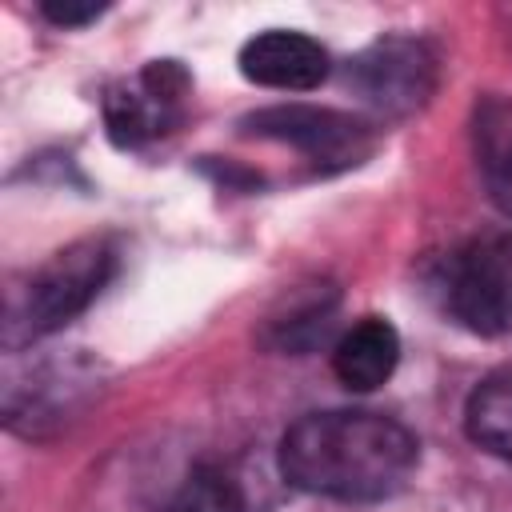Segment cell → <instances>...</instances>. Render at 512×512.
<instances>
[{"label":"cell","instance_id":"1","mask_svg":"<svg viewBox=\"0 0 512 512\" xmlns=\"http://www.w3.org/2000/svg\"><path fill=\"white\" fill-rule=\"evenodd\" d=\"M412 468L416 436L380 412H312L280 440L284 480L328 500H384L404 488Z\"/></svg>","mask_w":512,"mask_h":512},{"label":"cell","instance_id":"2","mask_svg":"<svg viewBox=\"0 0 512 512\" xmlns=\"http://www.w3.org/2000/svg\"><path fill=\"white\" fill-rule=\"evenodd\" d=\"M116 248L108 240H76L40 264L24 288V296L8 312V344L40 340L80 316L112 280Z\"/></svg>","mask_w":512,"mask_h":512},{"label":"cell","instance_id":"3","mask_svg":"<svg viewBox=\"0 0 512 512\" xmlns=\"http://www.w3.org/2000/svg\"><path fill=\"white\" fill-rule=\"evenodd\" d=\"M444 300L472 332H512V236L464 248L444 272Z\"/></svg>","mask_w":512,"mask_h":512},{"label":"cell","instance_id":"4","mask_svg":"<svg viewBox=\"0 0 512 512\" xmlns=\"http://www.w3.org/2000/svg\"><path fill=\"white\" fill-rule=\"evenodd\" d=\"M248 128L256 136L284 140L320 164H356L372 148L364 120H356L348 112H332V108H308V104L264 108V112L248 116Z\"/></svg>","mask_w":512,"mask_h":512},{"label":"cell","instance_id":"5","mask_svg":"<svg viewBox=\"0 0 512 512\" xmlns=\"http://www.w3.org/2000/svg\"><path fill=\"white\" fill-rule=\"evenodd\" d=\"M432 80H436V68L428 48L404 36H388L372 44L348 68V84L380 112H408L424 104L432 92Z\"/></svg>","mask_w":512,"mask_h":512},{"label":"cell","instance_id":"6","mask_svg":"<svg viewBox=\"0 0 512 512\" xmlns=\"http://www.w3.org/2000/svg\"><path fill=\"white\" fill-rule=\"evenodd\" d=\"M188 88V76L176 60H156L136 84H120L104 100V120L116 144H144L176 124V104Z\"/></svg>","mask_w":512,"mask_h":512},{"label":"cell","instance_id":"7","mask_svg":"<svg viewBox=\"0 0 512 512\" xmlns=\"http://www.w3.org/2000/svg\"><path fill=\"white\" fill-rule=\"evenodd\" d=\"M240 72L260 88L308 92L328 76V52L304 32L268 28L240 48Z\"/></svg>","mask_w":512,"mask_h":512},{"label":"cell","instance_id":"8","mask_svg":"<svg viewBox=\"0 0 512 512\" xmlns=\"http://www.w3.org/2000/svg\"><path fill=\"white\" fill-rule=\"evenodd\" d=\"M396 360H400V336L380 316H364L332 348V372L352 392L380 388L396 372Z\"/></svg>","mask_w":512,"mask_h":512},{"label":"cell","instance_id":"9","mask_svg":"<svg viewBox=\"0 0 512 512\" xmlns=\"http://www.w3.org/2000/svg\"><path fill=\"white\" fill-rule=\"evenodd\" d=\"M476 160L492 204L512 216V104L488 100L476 112Z\"/></svg>","mask_w":512,"mask_h":512},{"label":"cell","instance_id":"10","mask_svg":"<svg viewBox=\"0 0 512 512\" xmlns=\"http://www.w3.org/2000/svg\"><path fill=\"white\" fill-rule=\"evenodd\" d=\"M464 428L472 444L512 464V372H500L476 384L464 408Z\"/></svg>","mask_w":512,"mask_h":512},{"label":"cell","instance_id":"11","mask_svg":"<svg viewBox=\"0 0 512 512\" xmlns=\"http://www.w3.org/2000/svg\"><path fill=\"white\" fill-rule=\"evenodd\" d=\"M168 512H244L240 484L224 468H196L168 504Z\"/></svg>","mask_w":512,"mask_h":512},{"label":"cell","instance_id":"12","mask_svg":"<svg viewBox=\"0 0 512 512\" xmlns=\"http://www.w3.org/2000/svg\"><path fill=\"white\" fill-rule=\"evenodd\" d=\"M104 12V4H96V0H44V16L52 20V24H88V20H96Z\"/></svg>","mask_w":512,"mask_h":512}]
</instances>
